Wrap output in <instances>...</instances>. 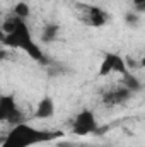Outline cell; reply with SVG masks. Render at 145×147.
<instances>
[{"label": "cell", "mask_w": 145, "mask_h": 147, "mask_svg": "<svg viewBox=\"0 0 145 147\" xmlns=\"http://www.w3.org/2000/svg\"><path fill=\"white\" fill-rule=\"evenodd\" d=\"M2 31H3L2 33L3 46L24 51L28 57H31L34 62L41 63V65L50 63L46 53L36 43V39H34L26 21H22V19H19L15 16H9V17H5V21L2 24Z\"/></svg>", "instance_id": "obj_1"}, {"label": "cell", "mask_w": 145, "mask_h": 147, "mask_svg": "<svg viewBox=\"0 0 145 147\" xmlns=\"http://www.w3.org/2000/svg\"><path fill=\"white\" fill-rule=\"evenodd\" d=\"M63 134L62 132H51V130H44V128H36L33 125L19 123L14 125L10 128V132L7 134V137L3 139L0 147H33L36 144L43 142H50L55 139H60Z\"/></svg>", "instance_id": "obj_2"}, {"label": "cell", "mask_w": 145, "mask_h": 147, "mask_svg": "<svg viewBox=\"0 0 145 147\" xmlns=\"http://www.w3.org/2000/svg\"><path fill=\"white\" fill-rule=\"evenodd\" d=\"M97 128H99V123H97V118H96L94 111L87 110V108L79 111L72 121V134L79 135V137L94 134Z\"/></svg>", "instance_id": "obj_3"}, {"label": "cell", "mask_w": 145, "mask_h": 147, "mask_svg": "<svg viewBox=\"0 0 145 147\" xmlns=\"http://www.w3.org/2000/svg\"><path fill=\"white\" fill-rule=\"evenodd\" d=\"M0 120L5 123H10L12 127L24 123L22 111L17 106L14 94H2L0 96Z\"/></svg>", "instance_id": "obj_4"}, {"label": "cell", "mask_w": 145, "mask_h": 147, "mask_svg": "<svg viewBox=\"0 0 145 147\" xmlns=\"http://www.w3.org/2000/svg\"><path fill=\"white\" fill-rule=\"evenodd\" d=\"M126 72H130L126 58H123L119 53L108 51V53H104V57L101 60L97 75L99 77H106L109 74H119V75H123V74H126Z\"/></svg>", "instance_id": "obj_5"}, {"label": "cell", "mask_w": 145, "mask_h": 147, "mask_svg": "<svg viewBox=\"0 0 145 147\" xmlns=\"http://www.w3.org/2000/svg\"><path fill=\"white\" fill-rule=\"evenodd\" d=\"M80 9H82V21L91 28H103L111 19V16L108 12L104 9H101V7H97V5L82 3Z\"/></svg>", "instance_id": "obj_6"}, {"label": "cell", "mask_w": 145, "mask_h": 147, "mask_svg": "<svg viewBox=\"0 0 145 147\" xmlns=\"http://www.w3.org/2000/svg\"><path fill=\"white\" fill-rule=\"evenodd\" d=\"M132 96H133V92L119 84L118 87H113V89H109L103 94V105H106V106H119V105L126 103Z\"/></svg>", "instance_id": "obj_7"}, {"label": "cell", "mask_w": 145, "mask_h": 147, "mask_svg": "<svg viewBox=\"0 0 145 147\" xmlns=\"http://www.w3.org/2000/svg\"><path fill=\"white\" fill-rule=\"evenodd\" d=\"M55 115V101L51 96H43L38 101V106L34 110V118L36 120H50Z\"/></svg>", "instance_id": "obj_8"}, {"label": "cell", "mask_w": 145, "mask_h": 147, "mask_svg": "<svg viewBox=\"0 0 145 147\" xmlns=\"http://www.w3.org/2000/svg\"><path fill=\"white\" fill-rule=\"evenodd\" d=\"M119 84H121L123 87H126L128 91H132L133 94H135V92H138V91H142V82H140V79H138L135 74H132V70L121 75Z\"/></svg>", "instance_id": "obj_9"}, {"label": "cell", "mask_w": 145, "mask_h": 147, "mask_svg": "<svg viewBox=\"0 0 145 147\" xmlns=\"http://www.w3.org/2000/svg\"><path fill=\"white\" fill-rule=\"evenodd\" d=\"M60 36V26L56 22H48L44 24L43 31H41V41L43 43H53Z\"/></svg>", "instance_id": "obj_10"}, {"label": "cell", "mask_w": 145, "mask_h": 147, "mask_svg": "<svg viewBox=\"0 0 145 147\" xmlns=\"http://www.w3.org/2000/svg\"><path fill=\"white\" fill-rule=\"evenodd\" d=\"M12 16H15V17H19V19H22V21H26V19H29L31 17V5L28 3V2H17L14 7H12Z\"/></svg>", "instance_id": "obj_11"}, {"label": "cell", "mask_w": 145, "mask_h": 147, "mask_svg": "<svg viewBox=\"0 0 145 147\" xmlns=\"http://www.w3.org/2000/svg\"><path fill=\"white\" fill-rule=\"evenodd\" d=\"M125 22H126L130 28H137V26L140 24V14L135 12V10H130V12L126 14V17H125Z\"/></svg>", "instance_id": "obj_12"}, {"label": "cell", "mask_w": 145, "mask_h": 147, "mask_svg": "<svg viewBox=\"0 0 145 147\" xmlns=\"http://www.w3.org/2000/svg\"><path fill=\"white\" fill-rule=\"evenodd\" d=\"M132 7H133L135 12L144 14L145 12V0H132Z\"/></svg>", "instance_id": "obj_13"}, {"label": "cell", "mask_w": 145, "mask_h": 147, "mask_svg": "<svg viewBox=\"0 0 145 147\" xmlns=\"http://www.w3.org/2000/svg\"><path fill=\"white\" fill-rule=\"evenodd\" d=\"M140 67H144L145 69V55H144V58H142V62H140Z\"/></svg>", "instance_id": "obj_14"}]
</instances>
